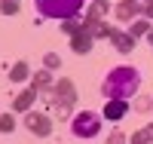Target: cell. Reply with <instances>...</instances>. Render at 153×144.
<instances>
[{
    "label": "cell",
    "mask_w": 153,
    "mask_h": 144,
    "mask_svg": "<svg viewBox=\"0 0 153 144\" xmlns=\"http://www.w3.org/2000/svg\"><path fill=\"white\" fill-rule=\"evenodd\" d=\"M83 25H86L83 19H65V22H61V31H65V34H71V37H74L76 31L83 28Z\"/></svg>",
    "instance_id": "e0dca14e"
},
{
    "label": "cell",
    "mask_w": 153,
    "mask_h": 144,
    "mask_svg": "<svg viewBox=\"0 0 153 144\" xmlns=\"http://www.w3.org/2000/svg\"><path fill=\"white\" fill-rule=\"evenodd\" d=\"M43 64L49 71H58L61 68V55H55V52H46V58H43Z\"/></svg>",
    "instance_id": "d6986e66"
},
{
    "label": "cell",
    "mask_w": 153,
    "mask_h": 144,
    "mask_svg": "<svg viewBox=\"0 0 153 144\" xmlns=\"http://www.w3.org/2000/svg\"><path fill=\"white\" fill-rule=\"evenodd\" d=\"M138 86H141V74H138V68H132V64H120V68H113L107 77H104V86H101V92L110 98H123L129 101L132 95H138Z\"/></svg>",
    "instance_id": "6da1fadb"
},
{
    "label": "cell",
    "mask_w": 153,
    "mask_h": 144,
    "mask_svg": "<svg viewBox=\"0 0 153 144\" xmlns=\"http://www.w3.org/2000/svg\"><path fill=\"white\" fill-rule=\"evenodd\" d=\"M92 43H95V37L86 31V25H83V28L76 31L74 37H71V46H74V52H76V55H86V52L92 49Z\"/></svg>",
    "instance_id": "52a82bcc"
},
{
    "label": "cell",
    "mask_w": 153,
    "mask_h": 144,
    "mask_svg": "<svg viewBox=\"0 0 153 144\" xmlns=\"http://www.w3.org/2000/svg\"><path fill=\"white\" fill-rule=\"evenodd\" d=\"M25 126H28L31 135H40V138H46L49 132H52V120H49V116H43V113H34V110H28Z\"/></svg>",
    "instance_id": "5b68a950"
},
{
    "label": "cell",
    "mask_w": 153,
    "mask_h": 144,
    "mask_svg": "<svg viewBox=\"0 0 153 144\" xmlns=\"http://www.w3.org/2000/svg\"><path fill=\"white\" fill-rule=\"evenodd\" d=\"M12 129H16L12 113H0V132H12Z\"/></svg>",
    "instance_id": "ffe728a7"
},
{
    "label": "cell",
    "mask_w": 153,
    "mask_h": 144,
    "mask_svg": "<svg viewBox=\"0 0 153 144\" xmlns=\"http://www.w3.org/2000/svg\"><path fill=\"white\" fill-rule=\"evenodd\" d=\"M135 110H141V113L153 110V101H150V98H135Z\"/></svg>",
    "instance_id": "7402d4cb"
},
{
    "label": "cell",
    "mask_w": 153,
    "mask_h": 144,
    "mask_svg": "<svg viewBox=\"0 0 153 144\" xmlns=\"http://www.w3.org/2000/svg\"><path fill=\"white\" fill-rule=\"evenodd\" d=\"M107 40H110L113 46H117V49L123 52V55H129V52L135 49V37H132L129 31H117V28H113V31H110V37H107Z\"/></svg>",
    "instance_id": "ba28073f"
},
{
    "label": "cell",
    "mask_w": 153,
    "mask_h": 144,
    "mask_svg": "<svg viewBox=\"0 0 153 144\" xmlns=\"http://www.w3.org/2000/svg\"><path fill=\"white\" fill-rule=\"evenodd\" d=\"M107 144H126V135L120 132V129H113V132L107 135Z\"/></svg>",
    "instance_id": "603a6c76"
},
{
    "label": "cell",
    "mask_w": 153,
    "mask_h": 144,
    "mask_svg": "<svg viewBox=\"0 0 153 144\" xmlns=\"http://www.w3.org/2000/svg\"><path fill=\"white\" fill-rule=\"evenodd\" d=\"M150 31H153V28H150V22H147V19H138V22L129 25V34L135 37V40H138V37H144V34H150Z\"/></svg>",
    "instance_id": "9a60e30c"
},
{
    "label": "cell",
    "mask_w": 153,
    "mask_h": 144,
    "mask_svg": "<svg viewBox=\"0 0 153 144\" xmlns=\"http://www.w3.org/2000/svg\"><path fill=\"white\" fill-rule=\"evenodd\" d=\"M83 3L86 0H34V6H37V12L40 16H46V19H76V12L83 9Z\"/></svg>",
    "instance_id": "7a4b0ae2"
},
{
    "label": "cell",
    "mask_w": 153,
    "mask_h": 144,
    "mask_svg": "<svg viewBox=\"0 0 153 144\" xmlns=\"http://www.w3.org/2000/svg\"><path fill=\"white\" fill-rule=\"evenodd\" d=\"M113 16H117V22H135V16H141V6H138V0H120L113 6Z\"/></svg>",
    "instance_id": "8992f818"
},
{
    "label": "cell",
    "mask_w": 153,
    "mask_h": 144,
    "mask_svg": "<svg viewBox=\"0 0 153 144\" xmlns=\"http://www.w3.org/2000/svg\"><path fill=\"white\" fill-rule=\"evenodd\" d=\"M71 129H74L76 138H95L101 132V116L92 113V110H80V113H74Z\"/></svg>",
    "instance_id": "277c9868"
},
{
    "label": "cell",
    "mask_w": 153,
    "mask_h": 144,
    "mask_svg": "<svg viewBox=\"0 0 153 144\" xmlns=\"http://www.w3.org/2000/svg\"><path fill=\"white\" fill-rule=\"evenodd\" d=\"M132 144H153V123L144 126V129H138V132L132 135Z\"/></svg>",
    "instance_id": "2e32d148"
},
{
    "label": "cell",
    "mask_w": 153,
    "mask_h": 144,
    "mask_svg": "<svg viewBox=\"0 0 153 144\" xmlns=\"http://www.w3.org/2000/svg\"><path fill=\"white\" fill-rule=\"evenodd\" d=\"M147 37H150V43H153V31H150V34H147Z\"/></svg>",
    "instance_id": "cb8c5ba5"
},
{
    "label": "cell",
    "mask_w": 153,
    "mask_h": 144,
    "mask_svg": "<svg viewBox=\"0 0 153 144\" xmlns=\"http://www.w3.org/2000/svg\"><path fill=\"white\" fill-rule=\"evenodd\" d=\"M34 101H37V92L34 89H25V92L16 95V101H12V110H19V113H28L34 107Z\"/></svg>",
    "instance_id": "7c38bea8"
},
{
    "label": "cell",
    "mask_w": 153,
    "mask_h": 144,
    "mask_svg": "<svg viewBox=\"0 0 153 144\" xmlns=\"http://www.w3.org/2000/svg\"><path fill=\"white\" fill-rule=\"evenodd\" d=\"M107 12H110V3H107V0H92V6L86 9V19H83V22H86V25H89V22H101Z\"/></svg>",
    "instance_id": "8fae6325"
},
{
    "label": "cell",
    "mask_w": 153,
    "mask_h": 144,
    "mask_svg": "<svg viewBox=\"0 0 153 144\" xmlns=\"http://www.w3.org/2000/svg\"><path fill=\"white\" fill-rule=\"evenodd\" d=\"M86 31L92 34L95 40H101V37H110V31H113V28H110L104 19H101V22H89V25H86Z\"/></svg>",
    "instance_id": "4fadbf2b"
},
{
    "label": "cell",
    "mask_w": 153,
    "mask_h": 144,
    "mask_svg": "<svg viewBox=\"0 0 153 144\" xmlns=\"http://www.w3.org/2000/svg\"><path fill=\"white\" fill-rule=\"evenodd\" d=\"M141 6V19H153V0H138Z\"/></svg>",
    "instance_id": "44dd1931"
},
{
    "label": "cell",
    "mask_w": 153,
    "mask_h": 144,
    "mask_svg": "<svg viewBox=\"0 0 153 144\" xmlns=\"http://www.w3.org/2000/svg\"><path fill=\"white\" fill-rule=\"evenodd\" d=\"M126 113H129V101H123V98H110L104 104V120H123Z\"/></svg>",
    "instance_id": "9c48e42d"
},
{
    "label": "cell",
    "mask_w": 153,
    "mask_h": 144,
    "mask_svg": "<svg viewBox=\"0 0 153 144\" xmlns=\"http://www.w3.org/2000/svg\"><path fill=\"white\" fill-rule=\"evenodd\" d=\"M52 74L49 71H37V74H31V89L34 92H52Z\"/></svg>",
    "instance_id": "30bf717a"
},
{
    "label": "cell",
    "mask_w": 153,
    "mask_h": 144,
    "mask_svg": "<svg viewBox=\"0 0 153 144\" xmlns=\"http://www.w3.org/2000/svg\"><path fill=\"white\" fill-rule=\"evenodd\" d=\"M0 12H3V16H16L19 12V0H0Z\"/></svg>",
    "instance_id": "ac0fdd59"
},
{
    "label": "cell",
    "mask_w": 153,
    "mask_h": 144,
    "mask_svg": "<svg viewBox=\"0 0 153 144\" xmlns=\"http://www.w3.org/2000/svg\"><path fill=\"white\" fill-rule=\"evenodd\" d=\"M74 101H76V89H74V83L68 80V77L55 80V86H52V104H55L58 120H74V116H71Z\"/></svg>",
    "instance_id": "3957f363"
},
{
    "label": "cell",
    "mask_w": 153,
    "mask_h": 144,
    "mask_svg": "<svg viewBox=\"0 0 153 144\" xmlns=\"http://www.w3.org/2000/svg\"><path fill=\"white\" fill-rule=\"evenodd\" d=\"M28 77H31V68H28L25 61H16V64H12V71H9V80H12V83H22V80H28Z\"/></svg>",
    "instance_id": "5bb4252c"
}]
</instances>
